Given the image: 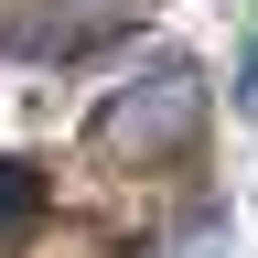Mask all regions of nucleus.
<instances>
[{
  "label": "nucleus",
  "mask_w": 258,
  "mask_h": 258,
  "mask_svg": "<svg viewBox=\"0 0 258 258\" xmlns=\"http://www.w3.org/2000/svg\"><path fill=\"white\" fill-rule=\"evenodd\" d=\"M205 140V76L194 64H151V76L108 86V108L86 118V151L108 161V172H161V161H183Z\"/></svg>",
  "instance_id": "1"
},
{
  "label": "nucleus",
  "mask_w": 258,
  "mask_h": 258,
  "mask_svg": "<svg viewBox=\"0 0 258 258\" xmlns=\"http://www.w3.org/2000/svg\"><path fill=\"white\" fill-rule=\"evenodd\" d=\"M129 11V0H0V43H22V54H76L97 43Z\"/></svg>",
  "instance_id": "2"
},
{
  "label": "nucleus",
  "mask_w": 258,
  "mask_h": 258,
  "mask_svg": "<svg viewBox=\"0 0 258 258\" xmlns=\"http://www.w3.org/2000/svg\"><path fill=\"white\" fill-rule=\"evenodd\" d=\"M32 215H43V172H32V161H0V237L32 226Z\"/></svg>",
  "instance_id": "3"
},
{
  "label": "nucleus",
  "mask_w": 258,
  "mask_h": 258,
  "mask_svg": "<svg viewBox=\"0 0 258 258\" xmlns=\"http://www.w3.org/2000/svg\"><path fill=\"white\" fill-rule=\"evenodd\" d=\"M237 108L258 118V43H247V64H237Z\"/></svg>",
  "instance_id": "4"
}]
</instances>
